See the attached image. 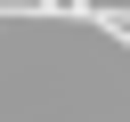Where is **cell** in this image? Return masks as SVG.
Listing matches in <instances>:
<instances>
[{"instance_id": "1", "label": "cell", "mask_w": 130, "mask_h": 122, "mask_svg": "<svg viewBox=\"0 0 130 122\" xmlns=\"http://www.w3.org/2000/svg\"><path fill=\"white\" fill-rule=\"evenodd\" d=\"M65 16H98V0H65Z\"/></svg>"}]
</instances>
